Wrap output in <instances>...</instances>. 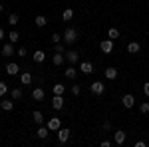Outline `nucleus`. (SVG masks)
<instances>
[{
  "instance_id": "obj_27",
  "label": "nucleus",
  "mask_w": 149,
  "mask_h": 147,
  "mask_svg": "<svg viewBox=\"0 0 149 147\" xmlns=\"http://www.w3.org/2000/svg\"><path fill=\"white\" fill-rule=\"evenodd\" d=\"M54 52H58V54H64V52H66V44H62V42L54 44Z\"/></svg>"
},
{
  "instance_id": "obj_36",
  "label": "nucleus",
  "mask_w": 149,
  "mask_h": 147,
  "mask_svg": "<svg viewBox=\"0 0 149 147\" xmlns=\"http://www.w3.org/2000/svg\"><path fill=\"white\" fill-rule=\"evenodd\" d=\"M143 93L149 98V82H147V84H143Z\"/></svg>"
},
{
  "instance_id": "obj_25",
  "label": "nucleus",
  "mask_w": 149,
  "mask_h": 147,
  "mask_svg": "<svg viewBox=\"0 0 149 147\" xmlns=\"http://www.w3.org/2000/svg\"><path fill=\"white\" fill-rule=\"evenodd\" d=\"M10 95H12V100H14V102H18V100L22 98V90H20V88H14V90L10 91Z\"/></svg>"
},
{
  "instance_id": "obj_6",
  "label": "nucleus",
  "mask_w": 149,
  "mask_h": 147,
  "mask_svg": "<svg viewBox=\"0 0 149 147\" xmlns=\"http://www.w3.org/2000/svg\"><path fill=\"white\" fill-rule=\"evenodd\" d=\"M90 90H92V93H95V95H102L103 91H105V86H103L102 82H93L92 86H90Z\"/></svg>"
},
{
  "instance_id": "obj_26",
  "label": "nucleus",
  "mask_w": 149,
  "mask_h": 147,
  "mask_svg": "<svg viewBox=\"0 0 149 147\" xmlns=\"http://www.w3.org/2000/svg\"><path fill=\"white\" fill-rule=\"evenodd\" d=\"M32 117H34V121L38 125H42V121H44V115H42V111H34L32 113Z\"/></svg>"
},
{
  "instance_id": "obj_18",
  "label": "nucleus",
  "mask_w": 149,
  "mask_h": 147,
  "mask_svg": "<svg viewBox=\"0 0 149 147\" xmlns=\"http://www.w3.org/2000/svg\"><path fill=\"white\" fill-rule=\"evenodd\" d=\"M48 133H50V129L44 127V125H38V139H46Z\"/></svg>"
},
{
  "instance_id": "obj_19",
  "label": "nucleus",
  "mask_w": 149,
  "mask_h": 147,
  "mask_svg": "<svg viewBox=\"0 0 149 147\" xmlns=\"http://www.w3.org/2000/svg\"><path fill=\"white\" fill-rule=\"evenodd\" d=\"M2 54H4L6 58L14 54V46H12V42H8V44H4V48H2Z\"/></svg>"
},
{
  "instance_id": "obj_29",
  "label": "nucleus",
  "mask_w": 149,
  "mask_h": 147,
  "mask_svg": "<svg viewBox=\"0 0 149 147\" xmlns=\"http://www.w3.org/2000/svg\"><path fill=\"white\" fill-rule=\"evenodd\" d=\"M107 38H111V40L119 38V30H117V28H109V32H107Z\"/></svg>"
},
{
  "instance_id": "obj_11",
  "label": "nucleus",
  "mask_w": 149,
  "mask_h": 147,
  "mask_svg": "<svg viewBox=\"0 0 149 147\" xmlns=\"http://www.w3.org/2000/svg\"><path fill=\"white\" fill-rule=\"evenodd\" d=\"M32 60H34L36 64H42V62L46 60V52H44V50H36L34 54H32Z\"/></svg>"
},
{
  "instance_id": "obj_5",
  "label": "nucleus",
  "mask_w": 149,
  "mask_h": 147,
  "mask_svg": "<svg viewBox=\"0 0 149 147\" xmlns=\"http://www.w3.org/2000/svg\"><path fill=\"white\" fill-rule=\"evenodd\" d=\"M121 103H123V107H127V109H131V107L135 105V98H133L131 93H125V95L121 98Z\"/></svg>"
},
{
  "instance_id": "obj_24",
  "label": "nucleus",
  "mask_w": 149,
  "mask_h": 147,
  "mask_svg": "<svg viewBox=\"0 0 149 147\" xmlns=\"http://www.w3.org/2000/svg\"><path fill=\"white\" fill-rule=\"evenodd\" d=\"M0 107H2L4 111H12V109H14V102H8V100H6V102H0Z\"/></svg>"
},
{
  "instance_id": "obj_28",
  "label": "nucleus",
  "mask_w": 149,
  "mask_h": 147,
  "mask_svg": "<svg viewBox=\"0 0 149 147\" xmlns=\"http://www.w3.org/2000/svg\"><path fill=\"white\" fill-rule=\"evenodd\" d=\"M8 40H10L12 44H14V42H18V40H20V34H18L16 30H12L10 34H8Z\"/></svg>"
},
{
  "instance_id": "obj_39",
  "label": "nucleus",
  "mask_w": 149,
  "mask_h": 147,
  "mask_svg": "<svg viewBox=\"0 0 149 147\" xmlns=\"http://www.w3.org/2000/svg\"><path fill=\"white\" fill-rule=\"evenodd\" d=\"M145 145H147L145 141H137V143H135V147H145Z\"/></svg>"
},
{
  "instance_id": "obj_15",
  "label": "nucleus",
  "mask_w": 149,
  "mask_h": 147,
  "mask_svg": "<svg viewBox=\"0 0 149 147\" xmlns=\"http://www.w3.org/2000/svg\"><path fill=\"white\" fill-rule=\"evenodd\" d=\"M105 78H107V79H115V78H117V68H113V66L105 68Z\"/></svg>"
},
{
  "instance_id": "obj_33",
  "label": "nucleus",
  "mask_w": 149,
  "mask_h": 147,
  "mask_svg": "<svg viewBox=\"0 0 149 147\" xmlns=\"http://www.w3.org/2000/svg\"><path fill=\"white\" fill-rule=\"evenodd\" d=\"M72 93H74V95H80V93H81V88H80V84H76V86H72Z\"/></svg>"
},
{
  "instance_id": "obj_20",
  "label": "nucleus",
  "mask_w": 149,
  "mask_h": 147,
  "mask_svg": "<svg viewBox=\"0 0 149 147\" xmlns=\"http://www.w3.org/2000/svg\"><path fill=\"white\" fill-rule=\"evenodd\" d=\"M66 93V86L64 84H54V95H64Z\"/></svg>"
},
{
  "instance_id": "obj_2",
  "label": "nucleus",
  "mask_w": 149,
  "mask_h": 147,
  "mask_svg": "<svg viewBox=\"0 0 149 147\" xmlns=\"http://www.w3.org/2000/svg\"><path fill=\"white\" fill-rule=\"evenodd\" d=\"M100 50H102L103 54H111V52H113V40H111V38H105V40H102Z\"/></svg>"
},
{
  "instance_id": "obj_40",
  "label": "nucleus",
  "mask_w": 149,
  "mask_h": 147,
  "mask_svg": "<svg viewBox=\"0 0 149 147\" xmlns=\"http://www.w3.org/2000/svg\"><path fill=\"white\" fill-rule=\"evenodd\" d=\"M2 38H4V30L0 28V40H2Z\"/></svg>"
},
{
  "instance_id": "obj_3",
  "label": "nucleus",
  "mask_w": 149,
  "mask_h": 147,
  "mask_svg": "<svg viewBox=\"0 0 149 147\" xmlns=\"http://www.w3.org/2000/svg\"><path fill=\"white\" fill-rule=\"evenodd\" d=\"M46 127L50 129V131H58V129L62 127V119H60V117H50L48 123H46Z\"/></svg>"
},
{
  "instance_id": "obj_41",
  "label": "nucleus",
  "mask_w": 149,
  "mask_h": 147,
  "mask_svg": "<svg viewBox=\"0 0 149 147\" xmlns=\"http://www.w3.org/2000/svg\"><path fill=\"white\" fill-rule=\"evenodd\" d=\"M2 10H4V6H2V4H0V12H2Z\"/></svg>"
},
{
  "instance_id": "obj_13",
  "label": "nucleus",
  "mask_w": 149,
  "mask_h": 147,
  "mask_svg": "<svg viewBox=\"0 0 149 147\" xmlns=\"http://www.w3.org/2000/svg\"><path fill=\"white\" fill-rule=\"evenodd\" d=\"M52 107H54V109H62V107H64V95H54Z\"/></svg>"
},
{
  "instance_id": "obj_7",
  "label": "nucleus",
  "mask_w": 149,
  "mask_h": 147,
  "mask_svg": "<svg viewBox=\"0 0 149 147\" xmlns=\"http://www.w3.org/2000/svg\"><path fill=\"white\" fill-rule=\"evenodd\" d=\"M58 139H60V143H66L70 139V129L68 127H60V129H58Z\"/></svg>"
},
{
  "instance_id": "obj_21",
  "label": "nucleus",
  "mask_w": 149,
  "mask_h": 147,
  "mask_svg": "<svg viewBox=\"0 0 149 147\" xmlns=\"http://www.w3.org/2000/svg\"><path fill=\"white\" fill-rule=\"evenodd\" d=\"M36 26H38V28H44V26H46L48 24V20H46V16H42V14H38V16H36Z\"/></svg>"
},
{
  "instance_id": "obj_16",
  "label": "nucleus",
  "mask_w": 149,
  "mask_h": 147,
  "mask_svg": "<svg viewBox=\"0 0 149 147\" xmlns=\"http://www.w3.org/2000/svg\"><path fill=\"white\" fill-rule=\"evenodd\" d=\"M139 50H141L139 42H129V44H127V52H129V54H137Z\"/></svg>"
},
{
  "instance_id": "obj_1",
  "label": "nucleus",
  "mask_w": 149,
  "mask_h": 147,
  "mask_svg": "<svg viewBox=\"0 0 149 147\" xmlns=\"http://www.w3.org/2000/svg\"><path fill=\"white\" fill-rule=\"evenodd\" d=\"M62 40H64V44H74L76 40H78V30L76 28H66V32L62 34Z\"/></svg>"
},
{
  "instance_id": "obj_14",
  "label": "nucleus",
  "mask_w": 149,
  "mask_h": 147,
  "mask_svg": "<svg viewBox=\"0 0 149 147\" xmlns=\"http://www.w3.org/2000/svg\"><path fill=\"white\" fill-rule=\"evenodd\" d=\"M64 76H66V78H68V79H74V78H76V76H78V70L74 68L72 64H70V68H68V70H64Z\"/></svg>"
},
{
  "instance_id": "obj_30",
  "label": "nucleus",
  "mask_w": 149,
  "mask_h": 147,
  "mask_svg": "<svg viewBox=\"0 0 149 147\" xmlns=\"http://www.w3.org/2000/svg\"><path fill=\"white\" fill-rule=\"evenodd\" d=\"M8 24H10V26H16V24H18V14H10V16H8Z\"/></svg>"
},
{
  "instance_id": "obj_37",
  "label": "nucleus",
  "mask_w": 149,
  "mask_h": 147,
  "mask_svg": "<svg viewBox=\"0 0 149 147\" xmlns=\"http://www.w3.org/2000/svg\"><path fill=\"white\" fill-rule=\"evenodd\" d=\"M103 129H105V131H109V129H111V123H109V121H105V123H103Z\"/></svg>"
},
{
  "instance_id": "obj_32",
  "label": "nucleus",
  "mask_w": 149,
  "mask_h": 147,
  "mask_svg": "<svg viewBox=\"0 0 149 147\" xmlns=\"http://www.w3.org/2000/svg\"><path fill=\"white\" fill-rule=\"evenodd\" d=\"M139 111H141V113H149V102L141 103V105H139Z\"/></svg>"
},
{
  "instance_id": "obj_31",
  "label": "nucleus",
  "mask_w": 149,
  "mask_h": 147,
  "mask_svg": "<svg viewBox=\"0 0 149 147\" xmlns=\"http://www.w3.org/2000/svg\"><path fill=\"white\" fill-rule=\"evenodd\" d=\"M6 93H8V86H6L4 82H0V98H4Z\"/></svg>"
},
{
  "instance_id": "obj_9",
  "label": "nucleus",
  "mask_w": 149,
  "mask_h": 147,
  "mask_svg": "<svg viewBox=\"0 0 149 147\" xmlns=\"http://www.w3.org/2000/svg\"><path fill=\"white\" fill-rule=\"evenodd\" d=\"M18 72H20V66L18 64H14V62L6 64V74L8 76H18Z\"/></svg>"
},
{
  "instance_id": "obj_17",
  "label": "nucleus",
  "mask_w": 149,
  "mask_h": 147,
  "mask_svg": "<svg viewBox=\"0 0 149 147\" xmlns=\"http://www.w3.org/2000/svg\"><path fill=\"white\" fill-rule=\"evenodd\" d=\"M20 82H22V86H30L32 84V74L30 72H24L22 76H20Z\"/></svg>"
},
{
  "instance_id": "obj_23",
  "label": "nucleus",
  "mask_w": 149,
  "mask_h": 147,
  "mask_svg": "<svg viewBox=\"0 0 149 147\" xmlns=\"http://www.w3.org/2000/svg\"><path fill=\"white\" fill-rule=\"evenodd\" d=\"M64 60H66V56H64V54H54V60H52V62H54V66H62V64H64Z\"/></svg>"
},
{
  "instance_id": "obj_10",
  "label": "nucleus",
  "mask_w": 149,
  "mask_h": 147,
  "mask_svg": "<svg viewBox=\"0 0 149 147\" xmlns=\"http://www.w3.org/2000/svg\"><path fill=\"white\" fill-rule=\"evenodd\" d=\"M80 72H81V74H86V76H90V74L93 72V64H92V62H81V64H80Z\"/></svg>"
},
{
  "instance_id": "obj_22",
  "label": "nucleus",
  "mask_w": 149,
  "mask_h": 147,
  "mask_svg": "<svg viewBox=\"0 0 149 147\" xmlns=\"http://www.w3.org/2000/svg\"><path fill=\"white\" fill-rule=\"evenodd\" d=\"M62 18H64V22H70V20L74 18V10H72V8H66V10L62 12Z\"/></svg>"
},
{
  "instance_id": "obj_4",
  "label": "nucleus",
  "mask_w": 149,
  "mask_h": 147,
  "mask_svg": "<svg viewBox=\"0 0 149 147\" xmlns=\"http://www.w3.org/2000/svg\"><path fill=\"white\" fill-rule=\"evenodd\" d=\"M127 139V133L125 131H121V129H117V131H113V143H117V145H123Z\"/></svg>"
},
{
  "instance_id": "obj_8",
  "label": "nucleus",
  "mask_w": 149,
  "mask_h": 147,
  "mask_svg": "<svg viewBox=\"0 0 149 147\" xmlns=\"http://www.w3.org/2000/svg\"><path fill=\"white\" fill-rule=\"evenodd\" d=\"M64 56H66V60H68L70 64H76V62L80 60V54H78L76 50H68V52H64Z\"/></svg>"
},
{
  "instance_id": "obj_34",
  "label": "nucleus",
  "mask_w": 149,
  "mask_h": 147,
  "mask_svg": "<svg viewBox=\"0 0 149 147\" xmlns=\"http://www.w3.org/2000/svg\"><path fill=\"white\" fill-rule=\"evenodd\" d=\"M60 40H62V36H60V34H56V32H54V34H52V44H58Z\"/></svg>"
},
{
  "instance_id": "obj_38",
  "label": "nucleus",
  "mask_w": 149,
  "mask_h": 147,
  "mask_svg": "<svg viewBox=\"0 0 149 147\" xmlns=\"http://www.w3.org/2000/svg\"><path fill=\"white\" fill-rule=\"evenodd\" d=\"M102 147H111V141H102Z\"/></svg>"
},
{
  "instance_id": "obj_12",
  "label": "nucleus",
  "mask_w": 149,
  "mask_h": 147,
  "mask_svg": "<svg viewBox=\"0 0 149 147\" xmlns=\"http://www.w3.org/2000/svg\"><path fill=\"white\" fill-rule=\"evenodd\" d=\"M44 95H46V93H44L42 88H34V90H32V100H36V102H42Z\"/></svg>"
},
{
  "instance_id": "obj_35",
  "label": "nucleus",
  "mask_w": 149,
  "mask_h": 147,
  "mask_svg": "<svg viewBox=\"0 0 149 147\" xmlns=\"http://www.w3.org/2000/svg\"><path fill=\"white\" fill-rule=\"evenodd\" d=\"M16 54H18V56H20V58H24V56H26V54H28V52H26V48H24V46H22V48H20V50H18Z\"/></svg>"
}]
</instances>
